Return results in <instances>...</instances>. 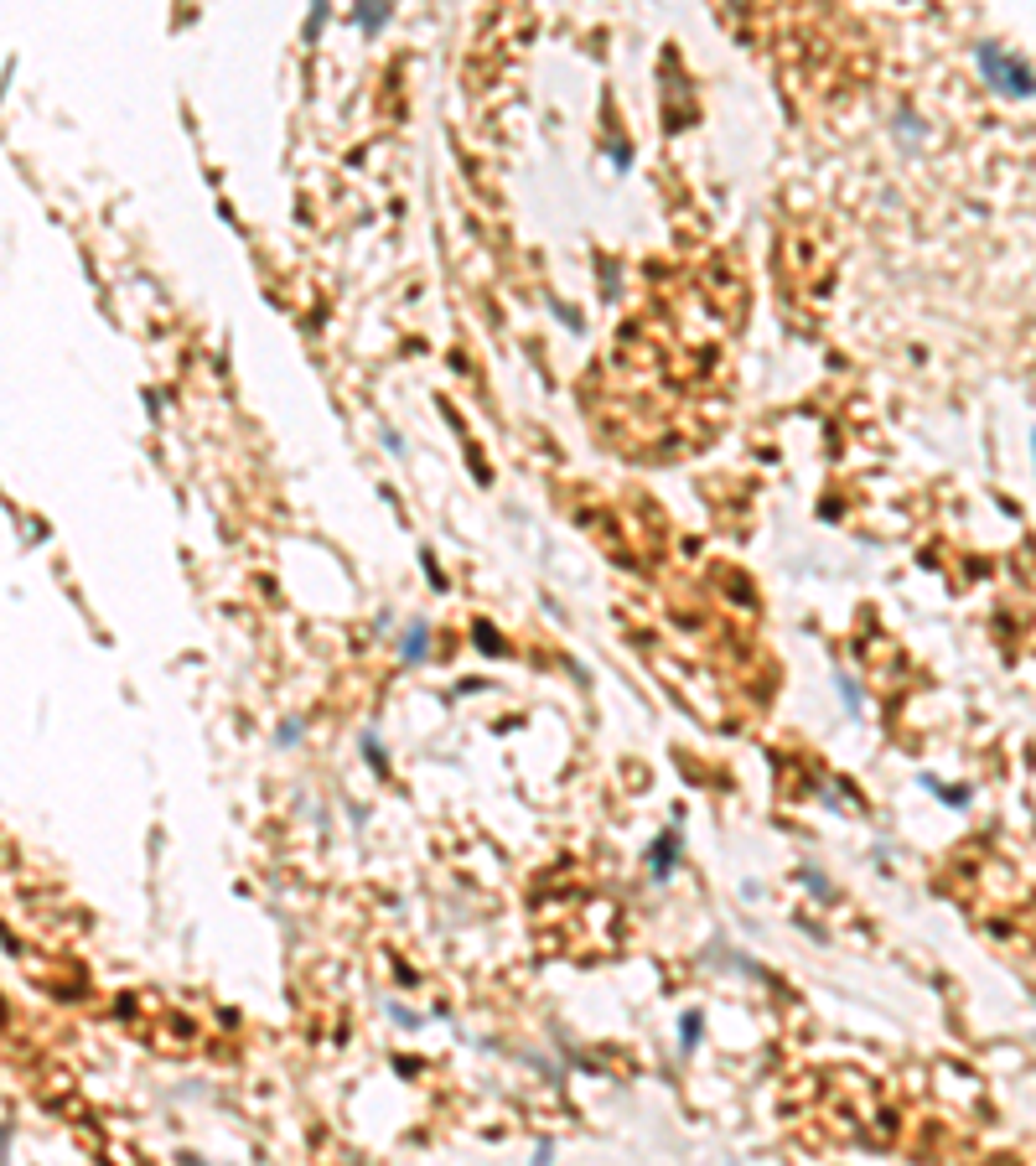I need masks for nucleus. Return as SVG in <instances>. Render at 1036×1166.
I'll return each instance as SVG.
<instances>
[{"instance_id":"f03ea898","label":"nucleus","mask_w":1036,"mask_h":1166,"mask_svg":"<svg viewBox=\"0 0 1036 1166\" xmlns=\"http://www.w3.org/2000/svg\"><path fill=\"white\" fill-rule=\"evenodd\" d=\"M358 21H363V27H379V21H384V0H363V6H358Z\"/></svg>"},{"instance_id":"7ed1b4c3","label":"nucleus","mask_w":1036,"mask_h":1166,"mask_svg":"<svg viewBox=\"0 0 1036 1166\" xmlns=\"http://www.w3.org/2000/svg\"><path fill=\"white\" fill-rule=\"evenodd\" d=\"M420 653H426V628L415 622V628L405 633V658H420Z\"/></svg>"},{"instance_id":"f257e3e1","label":"nucleus","mask_w":1036,"mask_h":1166,"mask_svg":"<svg viewBox=\"0 0 1036 1166\" xmlns=\"http://www.w3.org/2000/svg\"><path fill=\"white\" fill-rule=\"evenodd\" d=\"M980 68L990 73V84L995 89H1006V93H1031V73L1021 63H1010L1000 47H980Z\"/></svg>"}]
</instances>
